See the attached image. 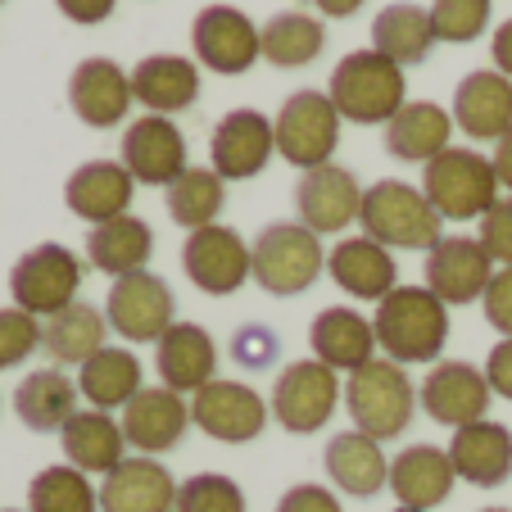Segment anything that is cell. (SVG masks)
<instances>
[{
	"mask_svg": "<svg viewBox=\"0 0 512 512\" xmlns=\"http://www.w3.org/2000/svg\"><path fill=\"white\" fill-rule=\"evenodd\" d=\"M377 349L390 363H440L449 345V304L435 300L426 286H395L372 313Z\"/></svg>",
	"mask_w": 512,
	"mask_h": 512,
	"instance_id": "cell-1",
	"label": "cell"
},
{
	"mask_svg": "<svg viewBox=\"0 0 512 512\" xmlns=\"http://www.w3.org/2000/svg\"><path fill=\"white\" fill-rule=\"evenodd\" d=\"M331 105L345 123L386 127L399 109L408 105V82L404 68L395 59L377 55V50H349L336 68H331V87H327Z\"/></svg>",
	"mask_w": 512,
	"mask_h": 512,
	"instance_id": "cell-2",
	"label": "cell"
},
{
	"mask_svg": "<svg viewBox=\"0 0 512 512\" xmlns=\"http://www.w3.org/2000/svg\"><path fill=\"white\" fill-rule=\"evenodd\" d=\"M363 236H372L386 250H422L431 254L445 241V218L435 213V204L422 195V186H408L399 177H381L363 191Z\"/></svg>",
	"mask_w": 512,
	"mask_h": 512,
	"instance_id": "cell-3",
	"label": "cell"
},
{
	"mask_svg": "<svg viewBox=\"0 0 512 512\" xmlns=\"http://www.w3.org/2000/svg\"><path fill=\"white\" fill-rule=\"evenodd\" d=\"M345 408L354 417V431L372 435V440H395L408 431L417 413V386L399 363L372 358L345 377Z\"/></svg>",
	"mask_w": 512,
	"mask_h": 512,
	"instance_id": "cell-4",
	"label": "cell"
},
{
	"mask_svg": "<svg viewBox=\"0 0 512 512\" xmlns=\"http://www.w3.org/2000/svg\"><path fill=\"white\" fill-rule=\"evenodd\" d=\"M499 177L494 164L467 145H449L445 155H435L422 168V195L435 204L445 223H472L499 204Z\"/></svg>",
	"mask_w": 512,
	"mask_h": 512,
	"instance_id": "cell-5",
	"label": "cell"
},
{
	"mask_svg": "<svg viewBox=\"0 0 512 512\" xmlns=\"http://www.w3.org/2000/svg\"><path fill=\"white\" fill-rule=\"evenodd\" d=\"M250 250H254V281L277 300L304 295L327 272L322 236L309 232L304 223H268L254 236Z\"/></svg>",
	"mask_w": 512,
	"mask_h": 512,
	"instance_id": "cell-6",
	"label": "cell"
},
{
	"mask_svg": "<svg viewBox=\"0 0 512 512\" xmlns=\"http://www.w3.org/2000/svg\"><path fill=\"white\" fill-rule=\"evenodd\" d=\"M78 290H82V259L59 241L32 245L10 268V295L32 318L64 313L68 304H78Z\"/></svg>",
	"mask_w": 512,
	"mask_h": 512,
	"instance_id": "cell-7",
	"label": "cell"
},
{
	"mask_svg": "<svg viewBox=\"0 0 512 512\" xmlns=\"http://www.w3.org/2000/svg\"><path fill=\"white\" fill-rule=\"evenodd\" d=\"M340 123H345V118L336 114L327 91H295V96H286V105L277 109V118H272L277 155L286 159V164L304 168V173L331 164V155H336V145H340Z\"/></svg>",
	"mask_w": 512,
	"mask_h": 512,
	"instance_id": "cell-8",
	"label": "cell"
},
{
	"mask_svg": "<svg viewBox=\"0 0 512 512\" xmlns=\"http://www.w3.org/2000/svg\"><path fill=\"white\" fill-rule=\"evenodd\" d=\"M340 399H345V386H340V377L327 363H318V358H295V363H286V368L277 372L268 408L290 435H313L331 422Z\"/></svg>",
	"mask_w": 512,
	"mask_h": 512,
	"instance_id": "cell-9",
	"label": "cell"
},
{
	"mask_svg": "<svg viewBox=\"0 0 512 512\" xmlns=\"http://www.w3.org/2000/svg\"><path fill=\"white\" fill-rule=\"evenodd\" d=\"M105 318L109 331L123 336L127 345H159L168 327H173V286H168L159 272H132V277H118L109 286L105 300Z\"/></svg>",
	"mask_w": 512,
	"mask_h": 512,
	"instance_id": "cell-10",
	"label": "cell"
},
{
	"mask_svg": "<svg viewBox=\"0 0 512 512\" xmlns=\"http://www.w3.org/2000/svg\"><path fill=\"white\" fill-rule=\"evenodd\" d=\"M182 272L204 295H236L254 277V250L236 227H200L182 245Z\"/></svg>",
	"mask_w": 512,
	"mask_h": 512,
	"instance_id": "cell-11",
	"label": "cell"
},
{
	"mask_svg": "<svg viewBox=\"0 0 512 512\" xmlns=\"http://www.w3.org/2000/svg\"><path fill=\"white\" fill-rule=\"evenodd\" d=\"M268 417H272L268 399L254 386H245V381L218 377L191 395V422L209 440H223V445H250V440H259Z\"/></svg>",
	"mask_w": 512,
	"mask_h": 512,
	"instance_id": "cell-12",
	"label": "cell"
},
{
	"mask_svg": "<svg viewBox=\"0 0 512 512\" xmlns=\"http://www.w3.org/2000/svg\"><path fill=\"white\" fill-rule=\"evenodd\" d=\"M191 50L218 78H241V73L254 68V59H263L259 28H254L250 14H241L236 5H209V10L195 14Z\"/></svg>",
	"mask_w": 512,
	"mask_h": 512,
	"instance_id": "cell-13",
	"label": "cell"
},
{
	"mask_svg": "<svg viewBox=\"0 0 512 512\" xmlns=\"http://www.w3.org/2000/svg\"><path fill=\"white\" fill-rule=\"evenodd\" d=\"M490 399H494V390H490V381H485V368H472L463 358H440V363L426 372L422 386H417L422 413L440 426H454V431L481 422V417L490 413Z\"/></svg>",
	"mask_w": 512,
	"mask_h": 512,
	"instance_id": "cell-14",
	"label": "cell"
},
{
	"mask_svg": "<svg viewBox=\"0 0 512 512\" xmlns=\"http://www.w3.org/2000/svg\"><path fill=\"white\" fill-rule=\"evenodd\" d=\"M272 155H277V132L259 109H232L209 136V168L223 182H250L268 168Z\"/></svg>",
	"mask_w": 512,
	"mask_h": 512,
	"instance_id": "cell-15",
	"label": "cell"
},
{
	"mask_svg": "<svg viewBox=\"0 0 512 512\" xmlns=\"http://www.w3.org/2000/svg\"><path fill=\"white\" fill-rule=\"evenodd\" d=\"M118 164L136 177V186H173L177 177L186 173V136L173 118L164 114H145L136 118L123 132V145H118Z\"/></svg>",
	"mask_w": 512,
	"mask_h": 512,
	"instance_id": "cell-16",
	"label": "cell"
},
{
	"mask_svg": "<svg viewBox=\"0 0 512 512\" xmlns=\"http://www.w3.org/2000/svg\"><path fill=\"white\" fill-rule=\"evenodd\" d=\"M118 422H123L127 449H136V454H145V458H159V454H168V449H177L186 440V431L195 426L191 399L168 386H145L141 395L123 408Z\"/></svg>",
	"mask_w": 512,
	"mask_h": 512,
	"instance_id": "cell-17",
	"label": "cell"
},
{
	"mask_svg": "<svg viewBox=\"0 0 512 512\" xmlns=\"http://www.w3.org/2000/svg\"><path fill=\"white\" fill-rule=\"evenodd\" d=\"M426 290L445 304H472L481 300L494 281V259L485 254L481 236H445L426 254Z\"/></svg>",
	"mask_w": 512,
	"mask_h": 512,
	"instance_id": "cell-18",
	"label": "cell"
},
{
	"mask_svg": "<svg viewBox=\"0 0 512 512\" xmlns=\"http://www.w3.org/2000/svg\"><path fill=\"white\" fill-rule=\"evenodd\" d=\"M295 209H300V223L309 227V232L336 236L358 223V213H363V186H358V177L349 173V168L322 164L300 177V186H295Z\"/></svg>",
	"mask_w": 512,
	"mask_h": 512,
	"instance_id": "cell-19",
	"label": "cell"
},
{
	"mask_svg": "<svg viewBox=\"0 0 512 512\" xmlns=\"http://www.w3.org/2000/svg\"><path fill=\"white\" fill-rule=\"evenodd\" d=\"M132 200H136V177L127 173L118 159H91V164L73 168L64 182L68 213L91 227L123 218V213L132 209Z\"/></svg>",
	"mask_w": 512,
	"mask_h": 512,
	"instance_id": "cell-20",
	"label": "cell"
},
{
	"mask_svg": "<svg viewBox=\"0 0 512 512\" xmlns=\"http://www.w3.org/2000/svg\"><path fill=\"white\" fill-rule=\"evenodd\" d=\"M155 372L159 386L177 395H195L209 381H218V345L200 322H173L155 345Z\"/></svg>",
	"mask_w": 512,
	"mask_h": 512,
	"instance_id": "cell-21",
	"label": "cell"
},
{
	"mask_svg": "<svg viewBox=\"0 0 512 512\" xmlns=\"http://www.w3.org/2000/svg\"><path fill=\"white\" fill-rule=\"evenodd\" d=\"M136 91H132V73L114 59H82L68 78V105L87 127H114L127 118Z\"/></svg>",
	"mask_w": 512,
	"mask_h": 512,
	"instance_id": "cell-22",
	"label": "cell"
},
{
	"mask_svg": "<svg viewBox=\"0 0 512 512\" xmlns=\"http://www.w3.org/2000/svg\"><path fill=\"white\" fill-rule=\"evenodd\" d=\"M327 272L349 300H368V304H381L399 286L395 254L386 245H377L372 236H345V241H336L327 254Z\"/></svg>",
	"mask_w": 512,
	"mask_h": 512,
	"instance_id": "cell-23",
	"label": "cell"
},
{
	"mask_svg": "<svg viewBox=\"0 0 512 512\" xmlns=\"http://www.w3.org/2000/svg\"><path fill=\"white\" fill-rule=\"evenodd\" d=\"M177 481L159 458L132 454L100 481V512H173Z\"/></svg>",
	"mask_w": 512,
	"mask_h": 512,
	"instance_id": "cell-24",
	"label": "cell"
},
{
	"mask_svg": "<svg viewBox=\"0 0 512 512\" xmlns=\"http://www.w3.org/2000/svg\"><path fill=\"white\" fill-rule=\"evenodd\" d=\"M458 472L449 463V449H435V445H408L390 458V485L386 490L399 499V508H417V512H431L454 494Z\"/></svg>",
	"mask_w": 512,
	"mask_h": 512,
	"instance_id": "cell-25",
	"label": "cell"
},
{
	"mask_svg": "<svg viewBox=\"0 0 512 512\" xmlns=\"http://www.w3.org/2000/svg\"><path fill=\"white\" fill-rule=\"evenodd\" d=\"M449 463H454L458 481L476 485V490H494L512 476V431L490 417L458 426L449 440Z\"/></svg>",
	"mask_w": 512,
	"mask_h": 512,
	"instance_id": "cell-26",
	"label": "cell"
},
{
	"mask_svg": "<svg viewBox=\"0 0 512 512\" xmlns=\"http://www.w3.org/2000/svg\"><path fill=\"white\" fill-rule=\"evenodd\" d=\"M454 127L472 141H499L512 127V78L499 68H476L454 91Z\"/></svg>",
	"mask_w": 512,
	"mask_h": 512,
	"instance_id": "cell-27",
	"label": "cell"
},
{
	"mask_svg": "<svg viewBox=\"0 0 512 512\" xmlns=\"http://www.w3.org/2000/svg\"><path fill=\"white\" fill-rule=\"evenodd\" d=\"M59 449H64L68 467H78L87 476H109L127 458V435L114 413L100 408H78L59 431Z\"/></svg>",
	"mask_w": 512,
	"mask_h": 512,
	"instance_id": "cell-28",
	"label": "cell"
},
{
	"mask_svg": "<svg viewBox=\"0 0 512 512\" xmlns=\"http://www.w3.org/2000/svg\"><path fill=\"white\" fill-rule=\"evenodd\" d=\"M322 467H327L331 485L354 494V499H372V494H381L390 485V458H386V449H381V440L354 431V426L327 440Z\"/></svg>",
	"mask_w": 512,
	"mask_h": 512,
	"instance_id": "cell-29",
	"label": "cell"
},
{
	"mask_svg": "<svg viewBox=\"0 0 512 512\" xmlns=\"http://www.w3.org/2000/svg\"><path fill=\"white\" fill-rule=\"evenodd\" d=\"M309 345H313V358L327 363L331 372H358L363 363H372L377 331H372V318L336 304V309H322L318 318H313Z\"/></svg>",
	"mask_w": 512,
	"mask_h": 512,
	"instance_id": "cell-30",
	"label": "cell"
},
{
	"mask_svg": "<svg viewBox=\"0 0 512 512\" xmlns=\"http://www.w3.org/2000/svg\"><path fill=\"white\" fill-rule=\"evenodd\" d=\"M449 136H454V114H445L435 100H408L386 123V150L404 164L426 168L435 155L449 150Z\"/></svg>",
	"mask_w": 512,
	"mask_h": 512,
	"instance_id": "cell-31",
	"label": "cell"
},
{
	"mask_svg": "<svg viewBox=\"0 0 512 512\" xmlns=\"http://www.w3.org/2000/svg\"><path fill=\"white\" fill-rule=\"evenodd\" d=\"M132 91L150 114H182L200 100V68L182 55H145L132 68Z\"/></svg>",
	"mask_w": 512,
	"mask_h": 512,
	"instance_id": "cell-32",
	"label": "cell"
},
{
	"mask_svg": "<svg viewBox=\"0 0 512 512\" xmlns=\"http://www.w3.org/2000/svg\"><path fill=\"white\" fill-rule=\"evenodd\" d=\"M150 254H155V232H150L145 218H132V213H123L114 223H100L87 232V263L114 281L132 277V272H145Z\"/></svg>",
	"mask_w": 512,
	"mask_h": 512,
	"instance_id": "cell-33",
	"label": "cell"
},
{
	"mask_svg": "<svg viewBox=\"0 0 512 512\" xmlns=\"http://www.w3.org/2000/svg\"><path fill=\"white\" fill-rule=\"evenodd\" d=\"M82 390L73 386V377H64V368H37L19 381L14 390V413L28 431L46 435V431H64L68 417L78 413Z\"/></svg>",
	"mask_w": 512,
	"mask_h": 512,
	"instance_id": "cell-34",
	"label": "cell"
},
{
	"mask_svg": "<svg viewBox=\"0 0 512 512\" xmlns=\"http://www.w3.org/2000/svg\"><path fill=\"white\" fill-rule=\"evenodd\" d=\"M141 358L123 345H105L100 354H91L78 368V390L91 408L100 413H114V408H127L136 395H141Z\"/></svg>",
	"mask_w": 512,
	"mask_h": 512,
	"instance_id": "cell-35",
	"label": "cell"
},
{
	"mask_svg": "<svg viewBox=\"0 0 512 512\" xmlns=\"http://www.w3.org/2000/svg\"><path fill=\"white\" fill-rule=\"evenodd\" d=\"M105 336H109L105 309L78 300V304H68L64 313L46 318V327H41V349L55 358L59 368H73V363L82 368L91 354H100V349H105Z\"/></svg>",
	"mask_w": 512,
	"mask_h": 512,
	"instance_id": "cell-36",
	"label": "cell"
},
{
	"mask_svg": "<svg viewBox=\"0 0 512 512\" xmlns=\"http://www.w3.org/2000/svg\"><path fill=\"white\" fill-rule=\"evenodd\" d=\"M435 46V28H431V10L413 5V0H395L377 14L372 23V50L386 59H395L399 68L422 64Z\"/></svg>",
	"mask_w": 512,
	"mask_h": 512,
	"instance_id": "cell-37",
	"label": "cell"
},
{
	"mask_svg": "<svg viewBox=\"0 0 512 512\" xmlns=\"http://www.w3.org/2000/svg\"><path fill=\"white\" fill-rule=\"evenodd\" d=\"M259 41H263V59L272 68H309L327 50V28L313 14L281 10L259 28Z\"/></svg>",
	"mask_w": 512,
	"mask_h": 512,
	"instance_id": "cell-38",
	"label": "cell"
},
{
	"mask_svg": "<svg viewBox=\"0 0 512 512\" xmlns=\"http://www.w3.org/2000/svg\"><path fill=\"white\" fill-rule=\"evenodd\" d=\"M168 204V218L186 232H200V227H213L218 223V213L227 204V182L213 168H186L164 195Z\"/></svg>",
	"mask_w": 512,
	"mask_h": 512,
	"instance_id": "cell-39",
	"label": "cell"
},
{
	"mask_svg": "<svg viewBox=\"0 0 512 512\" xmlns=\"http://www.w3.org/2000/svg\"><path fill=\"white\" fill-rule=\"evenodd\" d=\"M28 512H100V485L68 463L41 467L28 485Z\"/></svg>",
	"mask_w": 512,
	"mask_h": 512,
	"instance_id": "cell-40",
	"label": "cell"
},
{
	"mask_svg": "<svg viewBox=\"0 0 512 512\" xmlns=\"http://www.w3.org/2000/svg\"><path fill=\"white\" fill-rule=\"evenodd\" d=\"M173 512H245V490L223 472H195L177 485Z\"/></svg>",
	"mask_w": 512,
	"mask_h": 512,
	"instance_id": "cell-41",
	"label": "cell"
},
{
	"mask_svg": "<svg viewBox=\"0 0 512 512\" xmlns=\"http://www.w3.org/2000/svg\"><path fill=\"white\" fill-rule=\"evenodd\" d=\"M435 41L445 46H467L490 28V0H435L431 5Z\"/></svg>",
	"mask_w": 512,
	"mask_h": 512,
	"instance_id": "cell-42",
	"label": "cell"
},
{
	"mask_svg": "<svg viewBox=\"0 0 512 512\" xmlns=\"http://www.w3.org/2000/svg\"><path fill=\"white\" fill-rule=\"evenodd\" d=\"M37 345H41V322L32 313H23L19 304L0 309V372L28 363L37 354Z\"/></svg>",
	"mask_w": 512,
	"mask_h": 512,
	"instance_id": "cell-43",
	"label": "cell"
},
{
	"mask_svg": "<svg viewBox=\"0 0 512 512\" xmlns=\"http://www.w3.org/2000/svg\"><path fill=\"white\" fill-rule=\"evenodd\" d=\"M277 354H281V340H277V331L263 327V322H245V327L232 336V358L241 363L245 372L272 368V363H277Z\"/></svg>",
	"mask_w": 512,
	"mask_h": 512,
	"instance_id": "cell-44",
	"label": "cell"
},
{
	"mask_svg": "<svg viewBox=\"0 0 512 512\" xmlns=\"http://www.w3.org/2000/svg\"><path fill=\"white\" fill-rule=\"evenodd\" d=\"M481 245L494 268H512V195H499V204L481 218Z\"/></svg>",
	"mask_w": 512,
	"mask_h": 512,
	"instance_id": "cell-45",
	"label": "cell"
},
{
	"mask_svg": "<svg viewBox=\"0 0 512 512\" xmlns=\"http://www.w3.org/2000/svg\"><path fill=\"white\" fill-rule=\"evenodd\" d=\"M481 309H485V322H490V327L508 340L512 336V268L494 272L490 290L481 295Z\"/></svg>",
	"mask_w": 512,
	"mask_h": 512,
	"instance_id": "cell-46",
	"label": "cell"
},
{
	"mask_svg": "<svg viewBox=\"0 0 512 512\" xmlns=\"http://www.w3.org/2000/svg\"><path fill=\"white\" fill-rule=\"evenodd\" d=\"M272 512H345V508H340V499L327 490V485L304 481V485H290Z\"/></svg>",
	"mask_w": 512,
	"mask_h": 512,
	"instance_id": "cell-47",
	"label": "cell"
},
{
	"mask_svg": "<svg viewBox=\"0 0 512 512\" xmlns=\"http://www.w3.org/2000/svg\"><path fill=\"white\" fill-rule=\"evenodd\" d=\"M485 381H490L494 395L512 404V336L490 349V358H485Z\"/></svg>",
	"mask_w": 512,
	"mask_h": 512,
	"instance_id": "cell-48",
	"label": "cell"
},
{
	"mask_svg": "<svg viewBox=\"0 0 512 512\" xmlns=\"http://www.w3.org/2000/svg\"><path fill=\"white\" fill-rule=\"evenodd\" d=\"M59 14L73 23H82V28H91V23H105L109 14H114L118 0H55Z\"/></svg>",
	"mask_w": 512,
	"mask_h": 512,
	"instance_id": "cell-49",
	"label": "cell"
},
{
	"mask_svg": "<svg viewBox=\"0 0 512 512\" xmlns=\"http://www.w3.org/2000/svg\"><path fill=\"white\" fill-rule=\"evenodd\" d=\"M490 164H494V177H499V186L512 195V127L494 141V155H490Z\"/></svg>",
	"mask_w": 512,
	"mask_h": 512,
	"instance_id": "cell-50",
	"label": "cell"
},
{
	"mask_svg": "<svg viewBox=\"0 0 512 512\" xmlns=\"http://www.w3.org/2000/svg\"><path fill=\"white\" fill-rule=\"evenodd\" d=\"M490 55H494V68L503 78H512V19L494 28V41H490Z\"/></svg>",
	"mask_w": 512,
	"mask_h": 512,
	"instance_id": "cell-51",
	"label": "cell"
},
{
	"mask_svg": "<svg viewBox=\"0 0 512 512\" xmlns=\"http://www.w3.org/2000/svg\"><path fill=\"white\" fill-rule=\"evenodd\" d=\"M313 5H318L327 19H349V14H358L368 0H313Z\"/></svg>",
	"mask_w": 512,
	"mask_h": 512,
	"instance_id": "cell-52",
	"label": "cell"
},
{
	"mask_svg": "<svg viewBox=\"0 0 512 512\" xmlns=\"http://www.w3.org/2000/svg\"><path fill=\"white\" fill-rule=\"evenodd\" d=\"M0 512H28V508H0Z\"/></svg>",
	"mask_w": 512,
	"mask_h": 512,
	"instance_id": "cell-53",
	"label": "cell"
},
{
	"mask_svg": "<svg viewBox=\"0 0 512 512\" xmlns=\"http://www.w3.org/2000/svg\"><path fill=\"white\" fill-rule=\"evenodd\" d=\"M481 512H508V508H481Z\"/></svg>",
	"mask_w": 512,
	"mask_h": 512,
	"instance_id": "cell-54",
	"label": "cell"
},
{
	"mask_svg": "<svg viewBox=\"0 0 512 512\" xmlns=\"http://www.w3.org/2000/svg\"><path fill=\"white\" fill-rule=\"evenodd\" d=\"M395 512H417V508H395Z\"/></svg>",
	"mask_w": 512,
	"mask_h": 512,
	"instance_id": "cell-55",
	"label": "cell"
}]
</instances>
